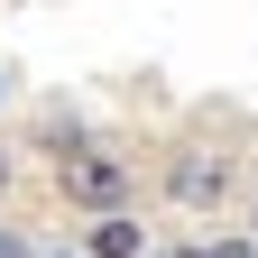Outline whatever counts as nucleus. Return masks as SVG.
<instances>
[{"label":"nucleus","mask_w":258,"mask_h":258,"mask_svg":"<svg viewBox=\"0 0 258 258\" xmlns=\"http://www.w3.org/2000/svg\"><path fill=\"white\" fill-rule=\"evenodd\" d=\"M55 184H64V203H92V212H111L120 194H129V166L102 148H74V157H55Z\"/></svg>","instance_id":"1"},{"label":"nucleus","mask_w":258,"mask_h":258,"mask_svg":"<svg viewBox=\"0 0 258 258\" xmlns=\"http://www.w3.org/2000/svg\"><path fill=\"white\" fill-rule=\"evenodd\" d=\"M166 194L184 212H221V194H231V166H221V157H175L166 166Z\"/></svg>","instance_id":"2"},{"label":"nucleus","mask_w":258,"mask_h":258,"mask_svg":"<svg viewBox=\"0 0 258 258\" xmlns=\"http://www.w3.org/2000/svg\"><path fill=\"white\" fill-rule=\"evenodd\" d=\"M92 258H139V221L102 212V221H92Z\"/></svg>","instance_id":"3"},{"label":"nucleus","mask_w":258,"mask_h":258,"mask_svg":"<svg viewBox=\"0 0 258 258\" xmlns=\"http://www.w3.org/2000/svg\"><path fill=\"white\" fill-rule=\"evenodd\" d=\"M0 258H28V249H19V240H10V231H0Z\"/></svg>","instance_id":"4"},{"label":"nucleus","mask_w":258,"mask_h":258,"mask_svg":"<svg viewBox=\"0 0 258 258\" xmlns=\"http://www.w3.org/2000/svg\"><path fill=\"white\" fill-rule=\"evenodd\" d=\"M0 184H10V157H0Z\"/></svg>","instance_id":"5"}]
</instances>
